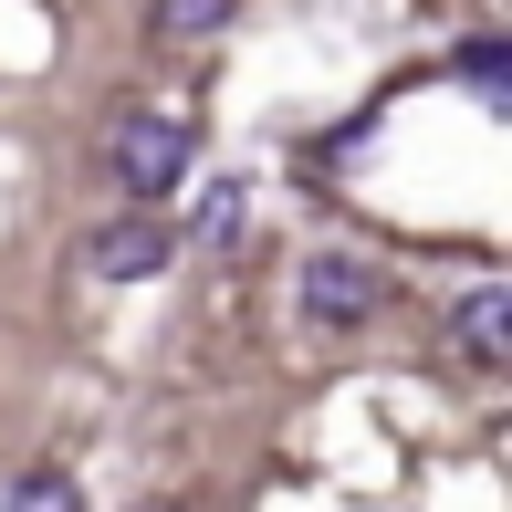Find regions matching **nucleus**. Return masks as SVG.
<instances>
[{"mask_svg": "<svg viewBox=\"0 0 512 512\" xmlns=\"http://www.w3.org/2000/svg\"><path fill=\"white\" fill-rule=\"evenodd\" d=\"M105 168H115V189H126L136 209H157L178 189V178H189V126H178V115H115L105 126Z\"/></svg>", "mask_w": 512, "mask_h": 512, "instance_id": "obj_1", "label": "nucleus"}, {"mask_svg": "<svg viewBox=\"0 0 512 512\" xmlns=\"http://www.w3.org/2000/svg\"><path fill=\"white\" fill-rule=\"evenodd\" d=\"M168 220H157V209H126V220H105V230H84V251L74 262L95 272V283H157V272H168Z\"/></svg>", "mask_w": 512, "mask_h": 512, "instance_id": "obj_2", "label": "nucleus"}, {"mask_svg": "<svg viewBox=\"0 0 512 512\" xmlns=\"http://www.w3.org/2000/svg\"><path fill=\"white\" fill-rule=\"evenodd\" d=\"M377 304H387V272L366 251H314L304 262V314L314 324H366Z\"/></svg>", "mask_w": 512, "mask_h": 512, "instance_id": "obj_3", "label": "nucleus"}, {"mask_svg": "<svg viewBox=\"0 0 512 512\" xmlns=\"http://www.w3.org/2000/svg\"><path fill=\"white\" fill-rule=\"evenodd\" d=\"M450 345H460V366H512V283H471L450 304Z\"/></svg>", "mask_w": 512, "mask_h": 512, "instance_id": "obj_4", "label": "nucleus"}, {"mask_svg": "<svg viewBox=\"0 0 512 512\" xmlns=\"http://www.w3.org/2000/svg\"><path fill=\"white\" fill-rule=\"evenodd\" d=\"M0 512H84V492H74L63 471H21L11 492H0Z\"/></svg>", "mask_w": 512, "mask_h": 512, "instance_id": "obj_5", "label": "nucleus"}, {"mask_svg": "<svg viewBox=\"0 0 512 512\" xmlns=\"http://www.w3.org/2000/svg\"><path fill=\"white\" fill-rule=\"evenodd\" d=\"M230 11H241V0H157V32H189L199 42V32H220Z\"/></svg>", "mask_w": 512, "mask_h": 512, "instance_id": "obj_6", "label": "nucleus"}, {"mask_svg": "<svg viewBox=\"0 0 512 512\" xmlns=\"http://www.w3.org/2000/svg\"><path fill=\"white\" fill-rule=\"evenodd\" d=\"M460 74H471L481 95H502V74H512V53H502L492 32H481V42H460Z\"/></svg>", "mask_w": 512, "mask_h": 512, "instance_id": "obj_7", "label": "nucleus"}, {"mask_svg": "<svg viewBox=\"0 0 512 512\" xmlns=\"http://www.w3.org/2000/svg\"><path fill=\"white\" fill-rule=\"evenodd\" d=\"M230 220H241V189H209L199 199V241H230Z\"/></svg>", "mask_w": 512, "mask_h": 512, "instance_id": "obj_8", "label": "nucleus"}, {"mask_svg": "<svg viewBox=\"0 0 512 512\" xmlns=\"http://www.w3.org/2000/svg\"><path fill=\"white\" fill-rule=\"evenodd\" d=\"M147 512H157V502H147Z\"/></svg>", "mask_w": 512, "mask_h": 512, "instance_id": "obj_9", "label": "nucleus"}]
</instances>
